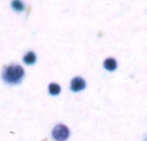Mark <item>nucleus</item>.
<instances>
[{
    "label": "nucleus",
    "mask_w": 147,
    "mask_h": 141,
    "mask_svg": "<svg viewBox=\"0 0 147 141\" xmlns=\"http://www.w3.org/2000/svg\"><path fill=\"white\" fill-rule=\"evenodd\" d=\"M86 86V83L85 81L80 78V77H77V78H74L72 80H71V90L72 91H80L82 90H84Z\"/></svg>",
    "instance_id": "3"
},
{
    "label": "nucleus",
    "mask_w": 147,
    "mask_h": 141,
    "mask_svg": "<svg viewBox=\"0 0 147 141\" xmlns=\"http://www.w3.org/2000/svg\"><path fill=\"white\" fill-rule=\"evenodd\" d=\"M24 76V70L21 65H14L5 67L3 72V79L9 84H19Z\"/></svg>",
    "instance_id": "1"
},
{
    "label": "nucleus",
    "mask_w": 147,
    "mask_h": 141,
    "mask_svg": "<svg viewBox=\"0 0 147 141\" xmlns=\"http://www.w3.org/2000/svg\"><path fill=\"white\" fill-rule=\"evenodd\" d=\"M70 131L65 125H57L53 130V138L57 141H65L68 139Z\"/></svg>",
    "instance_id": "2"
},
{
    "label": "nucleus",
    "mask_w": 147,
    "mask_h": 141,
    "mask_svg": "<svg viewBox=\"0 0 147 141\" xmlns=\"http://www.w3.org/2000/svg\"><path fill=\"white\" fill-rule=\"evenodd\" d=\"M48 89H49V93L51 95H53V96H56V95L59 94V92H60V87H59V85L57 84H55V83L50 84Z\"/></svg>",
    "instance_id": "6"
},
{
    "label": "nucleus",
    "mask_w": 147,
    "mask_h": 141,
    "mask_svg": "<svg viewBox=\"0 0 147 141\" xmlns=\"http://www.w3.org/2000/svg\"><path fill=\"white\" fill-rule=\"evenodd\" d=\"M11 4H12V7L17 11H22L24 9L23 3L20 1H13Z\"/></svg>",
    "instance_id": "7"
},
{
    "label": "nucleus",
    "mask_w": 147,
    "mask_h": 141,
    "mask_svg": "<svg viewBox=\"0 0 147 141\" xmlns=\"http://www.w3.org/2000/svg\"><path fill=\"white\" fill-rule=\"evenodd\" d=\"M144 141H147V136L145 138V140H144Z\"/></svg>",
    "instance_id": "8"
},
{
    "label": "nucleus",
    "mask_w": 147,
    "mask_h": 141,
    "mask_svg": "<svg viewBox=\"0 0 147 141\" xmlns=\"http://www.w3.org/2000/svg\"><path fill=\"white\" fill-rule=\"evenodd\" d=\"M36 60V57H35V54L33 53V52H29L28 53H27L24 58H23V61L26 63V64H28V65H32L35 62Z\"/></svg>",
    "instance_id": "5"
},
{
    "label": "nucleus",
    "mask_w": 147,
    "mask_h": 141,
    "mask_svg": "<svg viewBox=\"0 0 147 141\" xmlns=\"http://www.w3.org/2000/svg\"><path fill=\"white\" fill-rule=\"evenodd\" d=\"M103 65L109 71H115L116 69V67H117V62H116V60L115 59L109 58V59H107L104 61Z\"/></svg>",
    "instance_id": "4"
}]
</instances>
